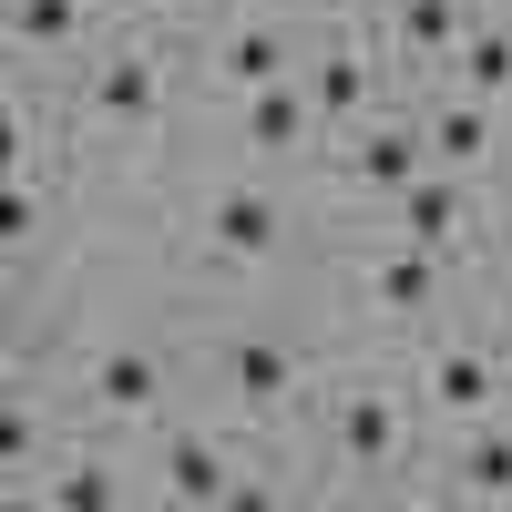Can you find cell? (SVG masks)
I'll return each mask as SVG.
<instances>
[{
  "label": "cell",
  "instance_id": "cell-1",
  "mask_svg": "<svg viewBox=\"0 0 512 512\" xmlns=\"http://www.w3.org/2000/svg\"><path fill=\"white\" fill-rule=\"evenodd\" d=\"M318 420H328L318 451H328L338 492H359V502L410 492V472H420V410H410V390H400V369L359 359L349 379H318Z\"/></svg>",
  "mask_w": 512,
  "mask_h": 512
},
{
  "label": "cell",
  "instance_id": "cell-2",
  "mask_svg": "<svg viewBox=\"0 0 512 512\" xmlns=\"http://www.w3.org/2000/svg\"><path fill=\"white\" fill-rule=\"evenodd\" d=\"M379 236H400L420 256H441L451 277H502V205H492V175H420L379 205Z\"/></svg>",
  "mask_w": 512,
  "mask_h": 512
},
{
  "label": "cell",
  "instance_id": "cell-3",
  "mask_svg": "<svg viewBox=\"0 0 512 512\" xmlns=\"http://www.w3.org/2000/svg\"><path fill=\"white\" fill-rule=\"evenodd\" d=\"M205 379H216V400H226L236 420H287V410L318 400L328 349H318V338H297V328H277V318H236L216 349H205Z\"/></svg>",
  "mask_w": 512,
  "mask_h": 512
},
{
  "label": "cell",
  "instance_id": "cell-4",
  "mask_svg": "<svg viewBox=\"0 0 512 512\" xmlns=\"http://www.w3.org/2000/svg\"><path fill=\"white\" fill-rule=\"evenodd\" d=\"M400 390H410V410L431 420V431H472V420L512 410V369H502V349L472 318H431L410 369H400Z\"/></svg>",
  "mask_w": 512,
  "mask_h": 512
},
{
  "label": "cell",
  "instance_id": "cell-5",
  "mask_svg": "<svg viewBox=\"0 0 512 512\" xmlns=\"http://www.w3.org/2000/svg\"><path fill=\"white\" fill-rule=\"evenodd\" d=\"M297 93H308V123H318V144H328V134H349V123L390 113L400 62L379 52L369 21H338V31H308V52H297Z\"/></svg>",
  "mask_w": 512,
  "mask_h": 512
},
{
  "label": "cell",
  "instance_id": "cell-6",
  "mask_svg": "<svg viewBox=\"0 0 512 512\" xmlns=\"http://www.w3.org/2000/svg\"><path fill=\"white\" fill-rule=\"evenodd\" d=\"M451 308H461V277L441 267V256H420L400 236H369V256H359V318L379 338H410V328H431Z\"/></svg>",
  "mask_w": 512,
  "mask_h": 512
},
{
  "label": "cell",
  "instance_id": "cell-7",
  "mask_svg": "<svg viewBox=\"0 0 512 512\" xmlns=\"http://www.w3.org/2000/svg\"><path fill=\"white\" fill-rule=\"evenodd\" d=\"M154 492H164V502H185V512H256V502H297V492H277V482H256L216 431H164V451H154Z\"/></svg>",
  "mask_w": 512,
  "mask_h": 512
},
{
  "label": "cell",
  "instance_id": "cell-8",
  "mask_svg": "<svg viewBox=\"0 0 512 512\" xmlns=\"http://www.w3.org/2000/svg\"><path fill=\"white\" fill-rule=\"evenodd\" d=\"M431 482H410L420 502H451V512H512V410L472 420V431H441V451L420 461Z\"/></svg>",
  "mask_w": 512,
  "mask_h": 512
},
{
  "label": "cell",
  "instance_id": "cell-9",
  "mask_svg": "<svg viewBox=\"0 0 512 512\" xmlns=\"http://www.w3.org/2000/svg\"><path fill=\"white\" fill-rule=\"evenodd\" d=\"M205 256H216L226 277H256V267H277V256L297 246V205L277 185H216L205 195V216H195Z\"/></svg>",
  "mask_w": 512,
  "mask_h": 512
},
{
  "label": "cell",
  "instance_id": "cell-10",
  "mask_svg": "<svg viewBox=\"0 0 512 512\" xmlns=\"http://www.w3.org/2000/svg\"><path fill=\"white\" fill-rule=\"evenodd\" d=\"M297 52H308V31H297L287 11H226L216 21V41H205V82H216V103H236V93H267V82H287L297 72Z\"/></svg>",
  "mask_w": 512,
  "mask_h": 512
},
{
  "label": "cell",
  "instance_id": "cell-11",
  "mask_svg": "<svg viewBox=\"0 0 512 512\" xmlns=\"http://www.w3.org/2000/svg\"><path fill=\"white\" fill-rule=\"evenodd\" d=\"M410 123H420V154H431L441 175H492V185H502V144H512V123H502L492 103H472V93H451V82H431V93L410 103Z\"/></svg>",
  "mask_w": 512,
  "mask_h": 512
},
{
  "label": "cell",
  "instance_id": "cell-12",
  "mask_svg": "<svg viewBox=\"0 0 512 512\" xmlns=\"http://www.w3.org/2000/svg\"><path fill=\"white\" fill-rule=\"evenodd\" d=\"M82 113L103 134H154L164 123V41H113V52L82 72Z\"/></svg>",
  "mask_w": 512,
  "mask_h": 512
},
{
  "label": "cell",
  "instance_id": "cell-13",
  "mask_svg": "<svg viewBox=\"0 0 512 512\" xmlns=\"http://www.w3.org/2000/svg\"><path fill=\"white\" fill-rule=\"evenodd\" d=\"M226 144H246L256 164H318V123H308L297 72L267 82V93H236V103H226Z\"/></svg>",
  "mask_w": 512,
  "mask_h": 512
},
{
  "label": "cell",
  "instance_id": "cell-14",
  "mask_svg": "<svg viewBox=\"0 0 512 512\" xmlns=\"http://www.w3.org/2000/svg\"><path fill=\"white\" fill-rule=\"evenodd\" d=\"M164 390H175V369H164L144 338H103V349L82 359V400H93L103 420H154Z\"/></svg>",
  "mask_w": 512,
  "mask_h": 512
},
{
  "label": "cell",
  "instance_id": "cell-15",
  "mask_svg": "<svg viewBox=\"0 0 512 512\" xmlns=\"http://www.w3.org/2000/svg\"><path fill=\"white\" fill-rule=\"evenodd\" d=\"M461 21H472V0H369V31H379V52H390L400 72H420V82H431V72L451 62Z\"/></svg>",
  "mask_w": 512,
  "mask_h": 512
},
{
  "label": "cell",
  "instance_id": "cell-16",
  "mask_svg": "<svg viewBox=\"0 0 512 512\" xmlns=\"http://www.w3.org/2000/svg\"><path fill=\"white\" fill-rule=\"evenodd\" d=\"M82 21H93V0H0V41H11V52H72L82 41Z\"/></svg>",
  "mask_w": 512,
  "mask_h": 512
},
{
  "label": "cell",
  "instance_id": "cell-17",
  "mask_svg": "<svg viewBox=\"0 0 512 512\" xmlns=\"http://www.w3.org/2000/svg\"><path fill=\"white\" fill-rule=\"evenodd\" d=\"M144 482H123V461H103V451H82V461H62L52 482H41V502L52 512H113V502H134Z\"/></svg>",
  "mask_w": 512,
  "mask_h": 512
},
{
  "label": "cell",
  "instance_id": "cell-18",
  "mask_svg": "<svg viewBox=\"0 0 512 512\" xmlns=\"http://www.w3.org/2000/svg\"><path fill=\"white\" fill-rule=\"evenodd\" d=\"M41 461H52V431H41V400L0 379V482H11V472H41Z\"/></svg>",
  "mask_w": 512,
  "mask_h": 512
},
{
  "label": "cell",
  "instance_id": "cell-19",
  "mask_svg": "<svg viewBox=\"0 0 512 512\" xmlns=\"http://www.w3.org/2000/svg\"><path fill=\"white\" fill-rule=\"evenodd\" d=\"M41 226H52V205H41V185L31 175H0V256H21Z\"/></svg>",
  "mask_w": 512,
  "mask_h": 512
},
{
  "label": "cell",
  "instance_id": "cell-20",
  "mask_svg": "<svg viewBox=\"0 0 512 512\" xmlns=\"http://www.w3.org/2000/svg\"><path fill=\"white\" fill-rule=\"evenodd\" d=\"M297 31H338V21H369V0H277Z\"/></svg>",
  "mask_w": 512,
  "mask_h": 512
},
{
  "label": "cell",
  "instance_id": "cell-21",
  "mask_svg": "<svg viewBox=\"0 0 512 512\" xmlns=\"http://www.w3.org/2000/svg\"><path fill=\"white\" fill-rule=\"evenodd\" d=\"M31 144H41V134H31V113H21V103H0V175H31Z\"/></svg>",
  "mask_w": 512,
  "mask_h": 512
},
{
  "label": "cell",
  "instance_id": "cell-22",
  "mask_svg": "<svg viewBox=\"0 0 512 512\" xmlns=\"http://www.w3.org/2000/svg\"><path fill=\"white\" fill-rule=\"evenodd\" d=\"M11 349H21V297L0 287V369H11Z\"/></svg>",
  "mask_w": 512,
  "mask_h": 512
},
{
  "label": "cell",
  "instance_id": "cell-23",
  "mask_svg": "<svg viewBox=\"0 0 512 512\" xmlns=\"http://www.w3.org/2000/svg\"><path fill=\"white\" fill-rule=\"evenodd\" d=\"M492 205H502V267H512V185H492Z\"/></svg>",
  "mask_w": 512,
  "mask_h": 512
},
{
  "label": "cell",
  "instance_id": "cell-24",
  "mask_svg": "<svg viewBox=\"0 0 512 512\" xmlns=\"http://www.w3.org/2000/svg\"><path fill=\"white\" fill-rule=\"evenodd\" d=\"M205 11H246V0H205Z\"/></svg>",
  "mask_w": 512,
  "mask_h": 512
}]
</instances>
